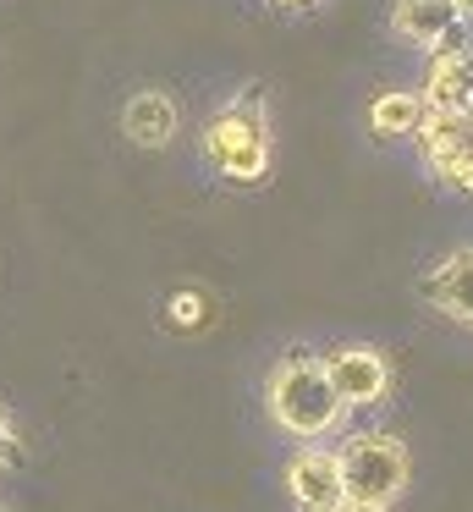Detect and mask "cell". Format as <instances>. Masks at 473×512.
I'll return each mask as SVG.
<instances>
[{
    "label": "cell",
    "instance_id": "cell-7",
    "mask_svg": "<svg viewBox=\"0 0 473 512\" xmlns=\"http://www.w3.org/2000/svg\"><path fill=\"white\" fill-rule=\"evenodd\" d=\"M457 6L451 0H396L391 12V28L418 50H446V39L457 34Z\"/></svg>",
    "mask_w": 473,
    "mask_h": 512
},
{
    "label": "cell",
    "instance_id": "cell-13",
    "mask_svg": "<svg viewBox=\"0 0 473 512\" xmlns=\"http://www.w3.org/2000/svg\"><path fill=\"white\" fill-rule=\"evenodd\" d=\"M11 457V419H6V408H0V463Z\"/></svg>",
    "mask_w": 473,
    "mask_h": 512
},
{
    "label": "cell",
    "instance_id": "cell-5",
    "mask_svg": "<svg viewBox=\"0 0 473 512\" xmlns=\"http://www.w3.org/2000/svg\"><path fill=\"white\" fill-rule=\"evenodd\" d=\"M286 490H292L297 512H336L341 501V468H336V452H319V446H308V452H297L292 463H286Z\"/></svg>",
    "mask_w": 473,
    "mask_h": 512
},
{
    "label": "cell",
    "instance_id": "cell-15",
    "mask_svg": "<svg viewBox=\"0 0 473 512\" xmlns=\"http://www.w3.org/2000/svg\"><path fill=\"white\" fill-rule=\"evenodd\" d=\"M462 138L473 144V105H468V116H462Z\"/></svg>",
    "mask_w": 473,
    "mask_h": 512
},
{
    "label": "cell",
    "instance_id": "cell-10",
    "mask_svg": "<svg viewBox=\"0 0 473 512\" xmlns=\"http://www.w3.org/2000/svg\"><path fill=\"white\" fill-rule=\"evenodd\" d=\"M418 111H424V100H418L413 89H385L380 100L369 105V127H374L380 138L413 133V127H418Z\"/></svg>",
    "mask_w": 473,
    "mask_h": 512
},
{
    "label": "cell",
    "instance_id": "cell-14",
    "mask_svg": "<svg viewBox=\"0 0 473 512\" xmlns=\"http://www.w3.org/2000/svg\"><path fill=\"white\" fill-rule=\"evenodd\" d=\"M336 512H385V507H369V501H341Z\"/></svg>",
    "mask_w": 473,
    "mask_h": 512
},
{
    "label": "cell",
    "instance_id": "cell-4",
    "mask_svg": "<svg viewBox=\"0 0 473 512\" xmlns=\"http://www.w3.org/2000/svg\"><path fill=\"white\" fill-rule=\"evenodd\" d=\"M325 375L336 386V397L352 402V408L385 402V391H391V369H385L380 347H341V353L325 358Z\"/></svg>",
    "mask_w": 473,
    "mask_h": 512
},
{
    "label": "cell",
    "instance_id": "cell-17",
    "mask_svg": "<svg viewBox=\"0 0 473 512\" xmlns=\"http://www.w3.org/2000/svg\"><path fill=\"white\" fill-rule=\"evenodd\" d=\"M281 6H314V0H281Z\"/></svg>",
    "mask_w": 473,
    "mask_h": 512
},
{
    "label": "cell",
    "instance_id": "cell-3",
    "mask_svg": "<svg viewBox=\"0 0 473 512\" xmlns=\"http://www.w3.org/2000/svg\"><path fill=\"white\" fill-rule=\"evenodd\" d=\"M336 468H341V496L369 501V507L396 501V490L407 485V452L396 435H352L336 452Z\"/></svg>",
    "mask_w": 473,
    "mask_h": 512
},
{
    "label": "cell",
    "instance_id": "cell-12",
    "mask_svg": "<svg viewBox=\"0 0 473 512\" xmlns=\"http://www.w3.org/2000/svg\"><path fill=\"white\" fill-rule=\"evenodd\" d=\"M171 320L176 325H204V298H198V292H176V298H171Z\"/></svg>",
    "mask_w": 473,
    "mask_h": 512
},
{
    "label": "cell",
    "instance_id": "cell-11",
    "mask_svg": "<svg viewBox=\"0 0 473 512\" xmlns=\"http://www.w3.org/2000/svg\"><path fill=\"white\" fill-rule=\"evenodd\" d=\"M424 160H429V171H435L446 188L473 193V144H468V138H457V144L435 149V155H424Z\"/></svg>",
    "mask_w": 473,
    "mask_h": 512
},
{
    "label": "cell",
    "instance_id": "cell-16",
    "mask_svg": "<svg viewBox=\"0 0 473 512\" xmlns=\"http://www.w3.org/2000/svg\"><path fill=\"white\" fill-rule=\"evenodd\" d=\"M457 6V17H473V0H451Z\"/></svg>",
    "mask_w": 473,
    "mask_h": 512
},
{
    "label": "cell",
    "instance_id": "cell-1",
    "mask_svg": "<svg viewBox=\"0 0 473 512\" xmlns=\"http://www.w3.org/2000/svg\"><path fill=\"white\" fill-rule=\"evenodd\" d=\"M341 408L347 402L336 397V386H330L325 375V358H286V364H275L270 375V413L275 424H281L286 435H303V441H314V435H330L341 419Z\"/></svg>",
    "mask_w": 473,
    "mask_h": 512
},
{
    "label": "cell",
    "instance_id": "cell-2",
    "mask_svg": "<svg viewBox=\"0 0 473 512\" xmlns=\"http://www.w3.org/2000/svg\"><path fill=\"white\" fill-rule=\"evenodd\" d=\"M204 155L215 160L231 182H259L264 171H270V133H264V100L259 94L226 105V111L204 127Z\"/></svg>",
    "mask_w": 473,
    "mask_h": 512
},
{
    "label": "cell",
    "instance_id": "cell-9",
    "mask_svg": "<svg viewBox=\"0 0 473 512\" xmlns=\"http://www.w3.org/2000/svg\"><path fill=\"white\" fill-rule=\"evenodd\" d=\"M121 127H127V138H132L138 149H165V144L176 138V105H171V94H160V89L132 94Z\"/></svg>",
    "mask_w": 473,
    "mask_h": 512
},
{
    "label": "cell",
    "instance_id": "cell-6",
    "mask_svg": "<svg viewBox=\"0 0 473 512\" xmlns=\"http://www.w3.org/2000/svg\"><path fill=\"white\" fill-rule=\"evenodd\" d=\"M424 111H446V116H468L473 105V56L468 50H435V67L424 83Z\"/></svg>",
    "mask_w": 473,
    "mask_h": 512
},
{
    "label": "cell",
    "instance_id": "cell-8",
    "mask_svg": "<svg viewBox=\"0 0 473 512\" xmlns=\"http://www.w3.org/2000/svg\"><path fill=\"white\" fill-rule=\"evenodd\" d=\"M424 298L435 303L446 320L473 325V248H457L451 259H440V270L424 281Z\"/></svg>",
    "mask_w": 473,
    "mask_h": 512
}]
</instances>
